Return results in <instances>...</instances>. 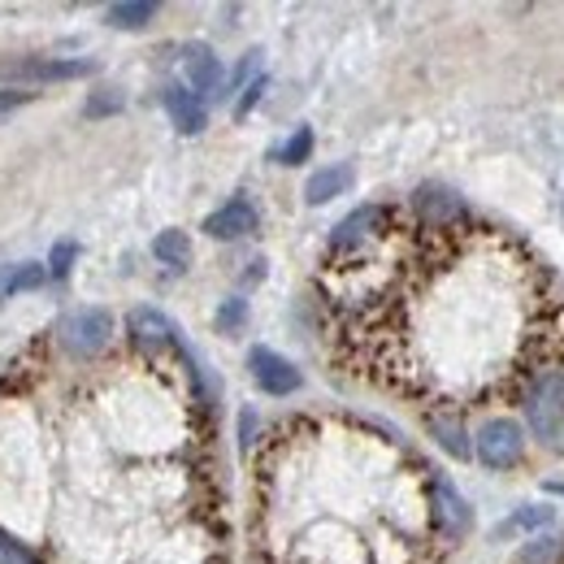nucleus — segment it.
Here are the masks:
<instances>
[{"mask_svg":"<svg viewBox=\"0 0 564 564\" xmlns=\"http://www.w3.org/2000/svg\"><path fill=\"white\" fill-rule=\"evenodd\" d=\"M373 282L335 279L330 313L365 373L430 395L438 417H460L525 391L561 369L564 300L552 270L478 217L422 221L387 209L356 248L326 257Z\"/></svg>","mask_w":564,"mask_h":564,"instance_id":"obj_1","label":"nucleus"},{"mask_svg":"<svg viewBox=\"0 0 564 564\" xmlns=\"http://www.w3.org/2000/svg\"><path fill=\"white\" fill-rule=\"evenodd\" d=\"M525 422L534 430V438L543 447H556L564 452V369L543 373L530 391H525Z\"/></svg>","mask_w":564,"mask_h":564,"instance_id":"obj_2","label":"nucleus"},{"mask_svg":"<svg viewBox=\"0 0 564 564\" xmlns=\"http://www.w3.org/2000/svg\"><path fill=\"white\" fill-rule=\"evenodd\" d=\"M474 447H478V460L487 465V469H512V465H521V456H525V434H521V425L512 422V417H487V422L478 425V434H474Z\"/></svg>","mask_w":564,"mask_h":564,"instance_id":"obj_3","label":"nucleus"},{"mask_svg":"<svg viewBox=\"0 0 564 564\" xmlns=\"http://www.w3.org/2000/svg\"><path fill=\"white\" fill-rule=\"evenodd\" d=\"M62 344L74 356H96L109 339H113V317L105 308H74L62 317Z\"/></svg>","mask_w":564,"mask_h":564,"instance_id":"obj_4","label":"nucleus"},{"mask_svg":"<svg viewBox=\"0 0 564 564\" xmlns=\"http://www.w3.org/2000/svg\"><path fill=\"white\" fill-rule=\"evenodd\" d=\"M248 369H252V378H257V387L265 391V395H291V391H300V369L279 356L274 348H252L248 352Z\"/></svg>","mask_w":564,"mask_h":564,"instance_id":"obj_5","label":"nucleus"},{"mask_svg":"<svg viewBox=\"0 0 564 564\" xmlns=\"http://www.w3.org/2000/svg\"><path fill=\"white\" fill-rule=\"evenodd\" d=\"M96 74V62H53V57H31V62H4L0 78H31V83H62V78H83Z\"/></svg>","mask_w":564,"mask_h":564,"instance_id":"obj_6","label":"nucleus"},{"mask_svg":"<svg viewBox=\"0 0 564 564\" xmlns=\"http://www.w3.org/2000/svg\"><path fill=\"white\" fill-rule=\"evenodd\" d=\"M257 226H261V217L252 209V200H243V196H235L230 205H221L217 213L205 217V235H213V239H243Z\"/></svg>","mask_w":564,"mask_h":564,"instance_id":"obj_7","label":"nucleus"},{"mask_svg":"<svg viewBox=\"0 0 564 564\" xmlns=\"http://www.w3.org/2000/svg\"><path fill=\"white\" fill-rule=\"evenodd\" d=\"M434 521H438V530H443L447 539H460V534H469V525H474V512H469L465 495L456 491L452 482H434Z\"/></svg>","mask_w":564,"mask_h":564,"instance_id":"obj_8","label":"nucleus"},{"mask_svg":"<svg viewBox=\"0 0 564 564\" xmlns=\"http://www.w3.org/2000/svg\"><path fill=\"white\" fill-rule=\"evenodd\" d=\"M183 74H187V87L196 96H221V62L213 57V48L192 44L183 53Z\"/></svg>","mask_w":564,"mask_h":564,"instance_id":"obj_9","label":"nucleus"},{"mask_svg":"<svg viewBox=\"0 0 564 564\" xmlns=\"http://www.w3.org/2000/svg\"><path fill=\"white\" fill-rule=\"evenodd\" d=\"M165 109H170V118H174V127L183 131V135H200L205 131V100L192 91V87H165Z\"/></svg>","mask_w":564,"mask_h":564,"instance_id":"obj_10","label":"nucleus"},{"mask_svg":"<svg viewBox=\"0 0 564 564\" xmlns=\"http://www.w3.org/2000/svg\"><path fill=\"white\" fill-rule=\"evenodd\" d=\"M348 187H352V165H326V170H317V174L304 183V200H308V205H326V200L344 196Z\"/></svg>","mask_w":564,"mask_h":564,"instance_id":"obj_11","label":"nucleus"},{"mask_svg":"<svg viewBox=\"0 0 564 564\" xmlns=\"http://www.w3.org/2000/svg\"><path fill=\"white\" fill-rule=\"evenodd\" d=\"M127 326H131V335L140 339L143 348H165V344H174V335H178L174 322H170L165 313H156V308H135Z\"/></svg>","mask_w":564,"mask_h":564,"instance_id":"obj_12","label":"nucleus"},{"mask_svg":"<svg viewBox=\"0 0 564 564\" xmlns=\"http://www.w3.org/2000/svg\"><path fill=\"white\" fill-rule=\"evenodd\" d=\"M152 252H156V261L170 265V270H187V265H192V239H187V230H161V235L152 239Z\"/></svg>","mask_w":564,"mask_h":564,"instance_id":"obj_13","label":"nucleus"},{"mask_svg":"<svg viewBox=\"0 0 564 564\" xmlns=\"http://www.w3.org/2000/svg\"><path fill=\"white\" fill-rule=\"evenodd\" d=\"M44 282H48V265H40V261H22V265H13V270L0 274V304H4V295L35 291V286H44Z\"/></svg>","mask_w":564,"mask_h":564,"instance_id":"obj_14","label":"nucleus"},{"mask_svg":"<svg viewBox=\"0 0 564 564\" xmlns=\"http://www.w3.org/2000/svg\"><path fill=\"white\" fill-rule=\"evenodd\" d=\"M105 18L118 31H140V26H148L156 18V4H148V0H122V4H109Z\"/></svg>","mask_w":564,"mask_h":564,"instance_id":"obj_15","label":"nucleus"},{"mask_svg":"<svg viewBox=\"0 0 564 564\" xmlns=\"http://www.w3.org/2000/svg\"><path fill=\"white\" fill-rule=\"evenodd\" d=\"M430 434L438 438V447L447 452V456H456V460H469V438H465V430L456 417H430Z\"/></svg>","mask_w":564,"mask_h":564,"instance_id":"obj_16","label":"nucleus"},{"mask_svg":"<svg viewBox=\"0 0 564 564\" xmlns=\"http://www.w3.org/2000/svg\"><path fill=\"white\" fill-rule=\"evenodd\" d=\"M552 521V508H521L517 517H508L499 530H495V539H508V534H521V530H539V525H547Z\"/></svg>","mask_w":564,"mask_h":564,"instance_id":"obj_17","label":"nucleus"},{"mask_svg":"<svg viewBox=\"0 0 564 564\" xmlns=\"http://www.w3.org/2000/svg\"><path fill=\"white\" fill-rule=\"evenodd\" d=\"M308 152H313V131L300 127V131L279 148V161L282 165H300V161H308Z\"/></svg>","mask_w":564,"mask_h":564,"instance_id":"obj_18","label":"nucleus"},{"mask_svg":"<svg viewBox=\"0 0 564 564\" xmlns=\"http://www.w3.org/2000/svg\"><path fill=\"white\" fill-rule=\"evenodd\" d=\"M122 109V91H113V87H100L87 105H83V118H109V113H118Z\"/></svg>","mask_w":564,"mask_h":564,"instance_id":"obj_19","label":"nucleus"},{"mask_svg":"<svg viewBox=\"0 0 564 564\" xmlns=\"http://www.w3.org/2000/svg\"><path fill=\"white\" fill-rule=\"evenodd\" d=\"M556 556H561V543H556V539H530V543L521 547L517 564H552Z\"/></svg>","mask_w":564,"mask_h":564,"instance_id":"obj_20","label":"nucleus"},{"mask_svg":"<svg viewBox=\"0 0 564 564\" xmlns=\"http://www.w3.org/2000/svg\"><path fill=\"white\" fill-rule=\"evenodd\" d=\"M243 322H248V300H226V304L217 308V330H221V335L239 330Z\"/></svg>","mask_w":564,"mask_h":564,"instance_id":"obj_21","label":"nucleus"},{"mask_svg":"<svg viewBox=\"0 0 564 564\" xmlns=\"http://www.w3.org/2000/svg\"><path fill=\"white\" fill-rule=\"evenodd\" d=\"M74 257H78V243H74V239H62V243L53 248V257H48V279H66Z\"/></svg>","mask_w":564,"mask_h":564,"instance_id":"obj_22","label":"nucleus"},{"mask_svg":"<svg viewBox=\"0 0 564 564\" xmlns=\"http://www.w3.org/2000/svg\"><path fill=\"white\" fill-rule=\"evenodd\" d=\"M265 87H270V78H265V74H257V78L243 87V96H239V105H235V118H248V113H252V105L265 96Z\"/></svg>","mask_w":564,"mask_h":564,"instance_id":"obj_23","label":"nucleus"},{"mask_svg":"<svg viewBox=\"0 0 564 564\" xmlns=\"http://www.w3.org/2000/svg\"><path fill=\"white\" fill-rule=\"evenodd\" d=\"M0 564H35V556H31L18 539H9V534L0 530Z\"/></svg>","mask_w":564,"mask_h":564,"instance_id":"obj_24","label":"nucleus"},{"mask_svg":"<svg viewBox=\"0 0 564 564\" xmlns=\"http://www.w3.org/2000/svg\"><path fill=\"white\" fill-rule=\"evenodd\" d=\"M31 96H35V91H0V113H4V109H18V105H26Z\"/></svg>","mask_w":564,"mask_h":564,"instance_id":"obj_25","label":"nucleus"},{"mask_svg":"<svg viewBox=\"0 0 564 564\" xmlns=\"http://www.w3.org/2000/svg\"><path fill=\"white\" fill-rule=\"evenodd\" d=\"M252 425H257V417H252V409H248V413H243V447L252 443Z\"/></svg>","mask_w":564,"mask_h":564,"instance_id":"obj_26","label":"nucleus"}]
</instances>
